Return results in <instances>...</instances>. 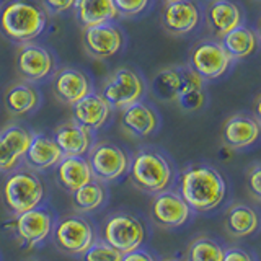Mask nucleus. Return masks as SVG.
I'll use <instances>...</instances> for the list:
<instances>
[{
	"label": "nucleus",
	"instance_id": "obj_1",
	"mask_svg": "<svg viewBox=\"0 0 261 261\" xmlns=\"http://www.w3.org/2000/svg\"><path fill=\"white\" fill-rule=\"evenodd\" d=\"M179 196L194 212H209L225 199L224 176L209 165H191L179 176Z\"/></svg>",
	"mask_w": 261,
	"mask_h": 261
},
{
	"label": "nucleus",
	"instance_id": "obj_2",
	"mask_svg": "<svg viewBox=\"0 0 261 261\" xmlns=\"http://www.w3.org/2000/svg\"><path fill=\"white\" fill-rule=\"evenodd\" d=\"M46 12L33 0H8L0 8V31L13 43L36 39L46 28Z\"/></svg>",
	"mask_w": 261,
	"mask_h": 261
},
{
	"label": "nucleus",
	"instance_id": "obj_3",
	"mask_svg": "<svg viewBox=\"0 0 261 261\" xmlns=\"http://www.w3.org/2000/svg\"><path fill=\"white\" fill-rule=\"evenodd\" d=\"M44 194L43 179L30 168L15 170L2 186V202L12 216L41 206Z\"/></svg>",
	"mask_w": 261,
	"mask_h": 261
},
{
	"label": "nucleus",
	"instance_id": "obj_4",
	"mask_svg": "<svg viewBox=\"0 0 261 261\" xmlns=\"http://www.w3.org/2000/svg\"><path fill=\"white\" fill-rule=\"evenodd\" d=\"M130 181L141 191L157 194L170 186L173 179V170L170 162L153 149L137 150L129 162Z\"/></svg>",
	"mask_w": 261,
	"mask_h": 261
},
{
	"label": "nucleus",
	"instance_id": "obj_5",
	"mask_svg": "<svg viewBox=\"0 0 261 261\" xmlns=\"http://www.w3.org/2000/svg\"><path fill=\"white\" fill-rule=\"evenodd\" d=\"M193 88H204V80L188 65H171L155 73L150 90L153 96L163 103H175L176 98Z\"/></svg>",
	"mask_w": 261,
	"mask_h": 261
},
{
	"label": "nucleus",
	"instance_id": "obj_6",
	"mask_svg": "<svg viewBox=\"0 0 261 261\" xmlns=\"http://www.w3.org/2000/svg\"><path fill=\"white\" fill-rule=\"evenodd\" d=\"M145 93V84L137 72L127 67L113 70L103 82L101 96L111 110H122L126 106L139 101Z\"/></svg>",
	"mask_w": 261,
	"mask_h": 261
},
{
	"label": "nucleus",
	"instance_id": "obj_7",
	"mask_svg": "<svg viewBox=\"0 0 261 261\" xmlns=\"http://www.w3.org/2000/svg\"><path fill=\"white\" fill-rule=\"evenodd\" d=\"M144 239L145 230L141 220L127 212H118V214L110 216L103 225L101 240L118 250L121 255L141 248Z\"/></svg>",
	"mask_w": 261,
	"mask_h": 261
},
{
	"label": "nucleus",
	"instance_id": "obj_8",
	"mask_svg": "<svg viewBox=\"0 0 261 261\" xmlns=\"http://www.w3.org/2000/svg\"><path fill=\"white\" fill-rule=\"evenodd\" d=\"M232 62L233 61L220 44V41L204 39L193 46L188 67L198 73L202 80H216L227 73Z\"/></svg>",
	"mask_w": 261,
	"mask_h": 261
},
{
	"label": "nucleus",
	"instance_id": "obj_9",
	"mask_svg": "<svg viewBox=\"0 0 261 261\" xmlns=\"http://www.w3.org/2000/svg\"><path fill=\"white\" fill-rule=\"evenodd\" d=\"M54 245L65 255L80 256L95 240V232L88 220L72 214L59 219L53 227Z\"/></svg>",
	"mask_w": 261,
	"mask_h": 261
},
{
	"label": "nucleus",
	"instance_id": "obj_10",
	"mask_svg": "<svg viewBox=\"0 0 261 261\" xmlns=\"http://www.w3.org/2000/svg\"><path fill=\"white\" fill-rule=\"evenodd\" d=\"M87 155L93 179L101 183L114 181L129 170V155L113 142H98Z\"/></svg>",
	"mask_w": 261,
	"mask_h": 261
},
{
	"label": "nucleus",
	"instance_id": "obj_11",
	"mask_svg": "<svg viewBox=\"0 0 261 261\" xmlns=\"http://www.w3.org/2000/svg\"><path fill=\"white\" fill-rule=\"evenodd\" d=\"M54 227V216L47 207L38 206L27 212H21L8 222V228L23 247L31 248L44 242Z\"/></svg>",
	"mask_w": 261,
	"mask_h": 261
},
{
	"label": "nucleus",
	"instance_id": "obj_12",
	"mask_svg": "<svg viewBox=\"0 0 261 261\" xmlns=\"http://www.w3.org/2000/svg\"><path fill=\"white\" fill-rule=\"evenodd\" d=\"M82 44L90 57L96 61H105L121 51L124 44V36H122V31L111 21L100 23L84 28Z\"/></svg>",
	"mask_w": 261,
	"mask_h": 261
},
{
	"label": "nucleus",
	"instance_id": "obj_13",
	"mask_svg": "<svg viewBox=\"0 0 261 261\" xmlns=\"http://www.w3.org/2000/svg\"><path fill=\"white\" fill-rule=\"evenodd\" d=\"M15 69L24 82H41L56 70L54 56L46 47L24 43L15 56Z\"/></svg>",
	"mask_w": 261,
	"mask_h": 261
},
{
	"label": "nucleus",
	"instance_id": "obj_14",
	"mask_svg": "<svg viewBox=\"0 0 261 261\" xmlns=\"http://www.w3.org/2000/svg\"><path fill=\"white\" fill-rule=\"evenodd\" d=\"M190 216L191 209L178 191L163 190L150 202V217L162 228H176L186 224Z\"/></svg>",
	"mask_w": 261,
	"mask_h": 261
},
{
	"label": "nucleus",
	"instance_id": "obj_15",
	"mask_svg": "<svg viewBox=\"0 0 261 261\" xmlns=\"http://www.w3.org/2000/svg\"><path fill=\"white\" fill-rule=\"evenodd\" d=\"M162 27L173 36L190 35L199 27L201 12L199 7L191 0H179V2H168L162 10L160 16Z\"/></svg>",
	"mask_w": 261,
	"mask_h": 261
},
{
	"label": "nucleus",
	"instance_id": "obj_16",
	"mask_svg": "<svg viewBox=\"0 0 261 261\" xmlns=\"http://www.w3.org/2000/svg\"><path fill=\"white\" fill-rule=\"evenodd\" d=\"M119 124L129 136L149 137L159 129L160 118L150 105L139 100L121 110Z\"/></svg>",
	"mask_w": 261,
	"mask_h": 261
},
{
	"label": "nucleus",
	"instance_id": "obj_17",
	"mask_svg": "<svg viewBox=\"0 0 261 261\" xmlns=\"http://www.w3.org/2000/svg\"><path fill=\"white\" fill-rule=\"evenodd\" d=\"M259 137V121L251 114H233L222 126V142L228 149L240 150L253 145Z\"/></svg>",
	"mask_w": 261,
	"mask_h": 261
},
{
	"label": "nucleus",
	"instance_id": "obj_18",
	"mask_svg": "<svg viewBox=\"0 0 261 261\" xmlns=\"http://www.w3.org/2000/svg\"><path fill=\"white\" fill-rule=\"evenodd\" d=\"M90 92H92V84L82 70L73 67H62L54 72L53 93L59 101L72 106Z\"/></svg>",
	"mask_w": 261,
	"mask_h": 261
},
{
	"label": "nucleus",
	"instance_id": "obj_19",
	"mask_svg": "<svg viewBox=\"0 0 261 261\" xmlns=\"http://www.w3.org/2000/svg\"><path fill=\"white\" fill-rule=\"evenodd\" d=\"M111 106L101 96V93L90 92L82 100L72 105V119L90 130H96L110 119Z\"/></svg>",
	"mask_w": 261,
	"mask_h": 261
},
{
	"label": "nucleus",
	"instance_id": "obj_20",
	"mask_svg": "<svg viewBox=\"0 0 261 261\" xmlns=\"http://www.w3.org/2000/svg\"><path fill=\"white\" fill-rule=\"evenodd\" d=\"M207 28L214 36L222 38L243 21L242 8L232 0H212L206 10Z\"/></svg>",
	"mask_w": 261,
	"mask_h": 261
},
{
	"label": "nucleus",
	"instance_id": "obj_21",
	"mask_svg": "<svg viewBox=\"0 0 261 261\" xmlns=\"http://www.w3.org/2000/svg\"><path fill=\"white\" fill-rule=\"evenodd\" d=\"M54 168L57 183L69 193H73L93 179L88 160L80 155H64Z\"/></svg>",
	"mask_w": 261,
	"mask_h": 261
},
{
	"label": "nucleus",
	"instance_id": "obj_22",
	"mask_svg": "<svg viewBox=\"0 0 261 261\" xmlns=\"http://www.w3.org/2000/svg\"><path fill=\"white\" fill-rule=\"evenodd\" d=\"M64 157L59 145L56 144L53 137L46 134H33L31 144L24 153V163L33 171H44L54 168L59 160Z\"/></svg>",
	"mask_w": 261,
	"mask_h": 261
},
{
	"label": "nucleus",
	"instance_id": "obj_23",
	"mask_svg": "<svg viewBox=\"0 0 261 261\" xmlns=\"http://www.w3.org/2000/svg\"><path fill=\"white\" fill-rule=\"evenodd\" d=\"M53 139L64 155H80L85 157L92 147V130L80 126L75 121H67L56 127Z\"/></svg>",
	"mask_w": 261,
	"mask_h": 261
},
{
	"label": "nucleus",
	"instance_id": "obj_24",
	"mask_svg": "<svg viewBox=\"0 0 261 261\" xmlns=\"http://www.w3.org/2000/svg\"><path fill=\"white\" fill-rule=\"evenodd\" d=\"M41 103V93L31 82H18L7 88L4 95V105L7 111L13 116H23V114L33 113L38 110Z\"/></svg>",
	"mask_w": 261,
	"mask_h": 261
},
{
	"label": "nucleus",
	"instance_id": "obj_25",
	"mask_svg": "<svg viewBox=\"0 0 261 261\" xmlns=\"http://www.w3.org/2000/svg\"><path fill=\"white\" fill-rule=\"evenodd\" d=\"M259 219L256 211L248 204H233L227 209L224 217V227L233 239L250 237L258 230Z\"/></svg>",
	"mask_w": 261,
	"mask_h": 261
},
{
	"label": "nucleus",
	"instance_id": "obj_26",
	"mask_svg": "<svg viewBox=\"0 0 261 261\" xmlns=\"http://www.w3.org/2000/svg\"><path fill=\"white\" fill-rule=\"evenodd\" d=\"M220 44L232 61H240L250 57L258 49V35L251 28L240 24L220 38Z\"/></svg>",
	"mask_w": 261,
	"mask_h": 261
},
{
	"label": "nucleus",
	"instance_id": "obj_27",
	"mask_svg": "<svg viewBox=\"0 0 261 261\" xmlns=\"http://www.w3.org/2000/svg\"><path fill=\"white\" fill-rule=\"evenodd\" d=\"M77 20L84 28L110 23L118 16L113 0H77Z\"/></svg>",
	"mask_w": 261,
	"mask_h": 261
},
{
	"label": "nucleus",
	"instance_id": "obj_28",
	"mask_svg": "<svg viewBox=\"0 0 261 261\" xmlns=\"http://www.w3.org/2000/svg\"><path fill=\"white\" fill-rule=\"evenodd\" d=\"M106 199V190L98 179H92L72 193V204L79 212H92L103 206Z\"/></svg>",
	"mask_w": 261,
	"mask_h": 261
},
{
	"label": "nucleus",
	"instance_id": "obj_29",
	"mask_svg": "<svg viewBox=\"0 0 261 261\" xmlns=\"http://www.w3.org/2000/svg\"><path fill=\"white\" fill-rule=\"evenodd\" d=\"M224 248L209 237H199L186 248L185 261H222Z\"/></svg>",
	"mask_w": 261,
	"mask_h": 261
},
{
	"label": "nucleus",
	"instance_id": "obj_30",
	"mask_svg": "<svg viewBox=\"0 0 261 261\" xmlns=\"http://www.w3.org/2000/svg\"><path fill=\"white\" fill-rule=\"evenodd\" d=\"M0 139H2V142L21 160L24 157V153H27L30 144H31L33 133L28 130L27 127L10 124V126H7L5 129L0 130Z\"/></svg>",
	"mask_w": 261,
	"mask_h": 261
},
{
	"label": "nucleus",
	"instance_id": "obj_31",
	"mask_svg": "<svg viewBox=\"0 0 261 261\" xmlns=\"http://www.w3.org/2000/svg\"><path fill=\"white\" fill-rule=\"evenodd\" d=\"M82 261H121L122 255L110 247L103 240H93V243L82 253Z\"/></svg>",
	"mask_w": 261,
	"mask_h": 261
},
{
	"label": "nucleus",
	"instance_id": "obj_32",
	"mask_svg": "<svg viewBox=\"0 0 261 261\" xmlns=\"http://www.w3.org/2000/svg\"><path fill=\"white\" fill-rule=\"evenodd\" d=\"M113 2L118 15L122 16H137L150 5V0H113Z\"/></svg>",
	"mask_w": 261,
	"mask_h": 261
},
{
	"label": "nucleus",
	"instance_id": "obj_33",
	"mask_svg": "<svg viewBox=\"0 0 261 261\" xmlns=\"http://www.w3.org/2000/svg\"><path fill=\"white\" fill-rule=\"evenodd\" d=\"M77 0H41V7L51 15H61L75 8Z\"/></svg>",
	"mask_w": 261,
	"mask_h": 261
},
{
	"label": "nucleus",
	"instance_id": "obj_34",
	"mask_svg": "<svg viewBox=\"0 0 261 261\" xmlns=\"http://www.w3.org/2000/svg\"><path fill=\"white\" fill-rule=\"evenodd\" d=\"M20 159L0 139V171H12L18 167Z\"/></svg>",
	"mask_w": 261,
	"mask_h": 261
},
{
	"label": "nucleus",
	"instance_id": "obj_35",
	"mask_svg": "<svg viewBox=\"0 0 261 261\" xmlns=\"http://www.w3.org/2000/svg\"><path fill=\"white\" fill-rule=\"evenodd\" d=\"M248 190L256 201L261 199V167L258 163L248 171Z\"/></svg>",
	"mask_w": 261,
	"mask_h": 261
},
{
	"label": "nucleus",
	"instance_id": "obj_36",
	"mask_svg": "<svg viewBox=\"0 0 261 261\" xmlns=\"http://www.w3.org/2000/svg\"><path fill=\"white\" fill-rule=\"evenodd\" d=\"M222 261H253V258L250 256L248 251L237 248V247H230V248L224 250Z\"/></svg>",
	"mask_w": 261,
	"mask_h": 261
},
{
	"label": "nucleus",
	"instance_id": "obj_37",
	"mask_svg": "<svg viewBox=\"0 0 261 261\" xmlns=\"http://www.w3.org/2000/svg\"><path fill=\"white\" fill-rule=\"evenodd\" d=\"M121 261H155V259L152 258V255L149 251L137 248V250H133L129 253H124L122 258H121Z\"/></svg>",
	"mask_w": 261,
	"mask_h": 261
},
{
	"label": "nucleus",
	"instance_id": "obj_38",
	"mask_svg": "<svg viewBox=\"0 0 261 261\" xmlns=\"http://www.w3.org/2000/svg\"><path fill=\"white\" fill-rule=\"evenodd\" d=\"M165 2L168 4V2H179V0H165Z\"/></svg>",
	"mask_w": 261,
	"mask_h": 261
},
{
	"label": "nucleus",
	"instance_id": "obj_39",
	"mask_svg": "<svg viewBox=\"0 0 261 261\" xmlns=\"http://www.w3.org/2000/svg\"><path fill=\"white\" fill-rule=\"evenodd\" d=\"M165 261H181V259H165Z\"/></svg>",
	"mask_w": 261,
	"mask_h": 261
},
{
	"label": "nucleus",
	"instance_id": "obj_40",
	"mask_svg": "<svg viewBox=\"0 0 261 261\" xmlns=\"http://www.w3.org/2000/svg\"><path fill=\"white\" fill-rule=\"evenodd\" d=\"M28 261H43V259H28Z\"/></svg>",
	"mask_w": 261,
	"mask_h": 261
},
{
	"label": "nucleus",
	"instance_id": "obj_41",
	"mask_svg": "<svg viewBox=\"0 0 261 261\" xmlns=\"http://www.w3.org/2000/svg\"><path fill=\"white\" fill-rule=\"evenodd\" d=\"M209 2H212V0H209Z\"/></svg>",
	"mask_w": 261,
	"mask_h": 261
}]
</instances>
